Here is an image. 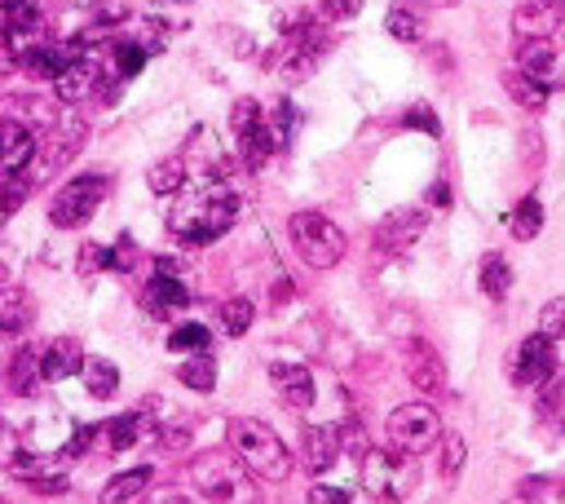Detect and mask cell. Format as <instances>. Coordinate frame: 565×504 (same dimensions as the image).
Wrapping results in <instances>:
<instances>
[{
  "mask_svg": "<svg viewBox=\"0 0 565 504\" xmlns=\"http://www.w3.org/2000/svg\"><path fill=\"white\" fill-rule=\"evenodd\" d=\"M385 434H389V447L402 452V456H424L428 447L442 443V421L428 402H402V408L389 412L385 421Z\"/></svg>",
  "mask_w": 565,
  "mask_h": 504,
  "instance_id": "obj_6",
  "label": "cell"
},
{
  "mask_svg": "<svg viewBox=\"0 0 565 504\" xmlns=\"http://www.w3.org/2000/svg\"><path fill=\"white\" fill-rule=\"evenodd\" d=\"M464 456H469L464 438H460V434H446V438H442V478H456V473L464 469Z\"/></svg>",
  "mask_w": 565,
  "mask_h": 504,
  "instance_id": "obj_37",
  "label": "cell"
},
{
  "mask_svg": "<svg viewBox=\"0 0 565 504\" xmlns=\"http://www.w3.org/2000/svg\"><path fill=\"white\" fill-rule=\"evenodd\" d=\"M252 319H257V306L248 296H231L221 306V328H225V337H244L248 328H252Z\"/></svg>",
  "mask_w": 565,
  "mask_h": 504,
  "instance_id": "obj_30",
  "label": "cell"
},
{
  "mask_svg": "<svg viewBox=\"0 0 565 504\" xmlns=\"http://www.w3.org/2000/svg\"><path fill=\"white\" fill-rule=\"evenodd\" d=\"M508 231H513L517 239H526V244H530V239H534V235L543 231V204H539L534 195H526L521 204H517V209L508 213Z\"/></svg>",
  "mask_w": 565,
  "mask_h": 504,
  "instance_id": "obj_26",
  "label": "cell"
},
{
  "mask_svg": "<svg viewBox=\"0 0 565 504\" xmlns=\"http://www.w3.org/2000/svg\"><path fill=\"white\" fill-rule=\"evenodd\" d=\"M146 186H151L155 195H181V190H186V160H181V155L160 160V164L146 173Z\"/></svg>",
  "mask_w": 565,
  "mask_h": 504,
  "instance_id": "obj_24",
  "label": "cell"
},
{
  "mask_svg": "<svg viewBox=\"0 0 565 504\" xmlns=\"http://www.w3.org/2000/svg\"><path fill=\"white\" fill-rule=\"evenodd\" d=\"M110 270H120V274L138 270V248H133V239H129V235H120L116 244H110Z\"/></svg>",
  "mask_w": 565,
  "mask_h": 504,
  "instance_id": "obj_41",
  "label": "cell"
},
{
  "mask_svg": "<svg viewBox=\"0 0 565 504\" xmlns=\"http://www.w3.org/2000/svg\"><path fill=\"white\" fill-rule=\"evenodd\" d=\"M556 504H565V487H561V491H556Z\"/></svg>",
  "mask_w": 565,
  "mask_h": 504,
  "instance_id": "obj_46",
  "label": "cell"
},
{
  "mask_svg": "<svg viewBox=\"0 0 565 504\" xmlns=\"http://www.w3.org/2000/svg\"><path fill=\"white\" fill-rule=\"evenodd\" d=\"M385 32L402 45H415L424 36V5H415V0H398V5L385 14Z\"/></svg>",
  "mask_w": 565,
  "mask_h": 504,
  "instance_id": "obj_19",
  "label": "cell"
},
{
  "mask_svg": "<svg viewBox=\"0 0 565 504\" xmlns=\"http://www.w3.org/2000/svg\"><path fill=\"white\" fill-rule=\"evenodd\" d=\"M177 380L195 394H212L216 389V359L212 354H186L177 367Z\"/></svg>",
  "mask_w": 565,
  "mask_h": 504,
  "instance_id": "obj_22",
  "label": "cell"
},
{
  "mask_svg": "<svg viewBox=\"0 0 565 504\" xmlns=\"http://www.w3.org/2000/svg\"><path fill=\"white\" fill-rule=\"evenodd\" d=\"M75 270H80V279H93V274H102V270H110V244H97V239H89V244H80V257H75Z\"/></svg>",
  "mask_w": 565,
  "mask_h": 504,
  "instance_id": "obj_34",
  "label": "cell"
},
{
  "mask_svg": "<svg viewBox=\"0 0 565 504\" xmlns=\"http://www.w3.org/2000/svg\"><path fill=\"white\" fill-rule=\"evenodd\" d=\"M504 89L517 97L526 112H543V107H548V84H539V80H530V75H521V71H508V75H504Z\"/></svg>",
  "mask_w": 565,
  "mask_h": 504,
  "instance_id": "obj_28",
  "label": "cell"
},
{
  "mask_svg": "<svg viewBox=\"0 0 565 504\" xmlns=\"http://www.w3.org/2000/svg\"><path fill=\"white\" fill-rule=\"evenodd\" d=\"M428 226V213L424 209H393L380 226H376V248L380 253H407Z\"/></svg>",
  "mask_w": 565,
  "mask_h": 504,
  "instance_id": "obj_12",
  "label": "cell"
},
{
  "mask_svg": "<svg viewBox=\"0 0 565 504\" xmlns=\"http://www.w3.org/2000/svg\"><path fill=\"white\" fill-rule=\"evenodd\" d=\"M239 138V155H244V164L248 168H261L274 151H279V138L270 133V125L261 120V125H252V129H244V133H235Z\"/></svg>",
  "mask_w": 565,
  "mask_h": 504,
  "instance_id": "obj_21",
  "label": "cell"
},
{
  "mask_svg": "<svg viewBox=\"0 0 565 504\" xmlns=\"http://www.w3.org/2000/svg\"><path fill=\"white\" fill-rule=\"evenodd\" d=\"M287 296H292V283H287V274H283V279L274 283V301H287Z\"/></svg>",
  "mask_w": 565,
  "mask_h": 504,
  "instance_id": "obj_45",
  "label": "cell"
},
{
  "mask_svg": "<svg viewBox=\"0 0 565 504\" xmlns=\"http://www.w3.org/2000/svg\"><path fill=\"white\" fill-rule=\"evenodd\" d=\"M146 306L155 310V315H177V310H186L190 306V288H186V279L181 274H151L146 279Z\"/></svg>",
  "mask_w": 565,
  "mask_h": 504,
  "instance_id": "obj_15",
  "label": "cell"
},
{
  "mask_svg": "<svg viewBox=\"0 0 565 504\" xmlns=\"http://www.w3.org/2000/svg\"><path fill=\"white\" fill-rule=\"evenodd\" d=\"M97 434H102L97 425H80V430L67 438V447H62V460H75V456H84V452H89V443H93Z\"/></svg>",
  "mask_w": 565,
  "mask_h": 504,
  "instance_id": "obj_43",
  "label": "cell"
},
{
  "mask_svg": "<svg viewBox=\"0 0 565 504\" xmlns=\"http://www.w3.org/2000/svg\"><path fill=\"white\" fill-rule=\"evenodd\" d=\"M146 62H151V58H146V49H142L138 40H129V36L110 40V67H116V75H120V80L142 75V67H146Z\"/></svg>",
  "mask_w": 565,
  "mask_h": 504,
  "instance_id": "obj_25",
  "label": "cell"
},
{
  "mask_svg": "<svg viewBox=\"0 0 565 504\" xmlns=\"http://www.w3.org/2000/svg\"><path fill=\"white\" fill-rule=\"evenodd\" d=\"M106 443H110V452H133L138 443H142V434H146V417L142 412H125V417H116V421H106Z\"/></svg>",
  "mask_w": 565,
  "mask_h": 504,
  "instance_id": "obj_23",
  "label": "cell"
},
{
  "mask_svg": "<svg viewBox=\"0 0 565 504\" xmlns=\"http://www.w3.org/2000/svg\"><path fill=\"white\" fill-rule=\"evenodd\" d=\"M80 380H84L89 398H116L120 394V367L110 359H84Z\"/></svg>",
  "mask_w": 565,
  "mask_h": 504,
  "instance_id": "obj_20",
  "label": "cell"
},
{
  "mask_svg": "<svg viewBox=\"0 0 565 504\" xmlns=\"http://www.w3.org/2000/svg\"><path fill=\"white\" fill-rule=\"evenodd\" d=\"M539 332L543 337H565V296H556V301H548L543 306V319H539Z\"/></svg>",
  "mask_w": 565,
  "mask_h": 504,
  "instance_id": "obj_40",
  "label": "cell"
},
{
  "mask_svg": "<svg viewBox=\"0 0 565 504\" xmlns=\"http://www.w3.org/2000/svg\"><path fill=\"white\" fill-rule=\"evenodd\" d=\"M129 40H138V45L146 49V58H155V54H164V49H168L173 32H168V23H164V19H142V23H138V32H133Z\"/></svg>",
  "mask_w": 565,
  "mask_h": 504,
  "instance_id": "obj_33",
  "label": "cell"
},
{
  "mask_svg": "<svg viewBox=\"0 0 565 504\" xmlns=\"http://www.w3.org/2000/svg\"><path fill=\"white\" fill-rule=\"evenodd\" d=\"M270 385H274V394L287 402L292 412H309L314 408L318 385H314V372L305 363H287V359L270 363Z\"/></svg>",
  "mask_w": 565,
  "mask_h": 504,
  "instance_id": "obj_9",
  "label": "cell"
},
{
  "mask_svg": "<svg viewBox=\"0 0 565 504\" xmlns=\"http://www.w3.org/2000/svg\"><path fill=\"white\" fill-rule=\"evenodd\" d=\"M36 133L32 125L23 120H0V177H14V173H27L32 160H36Z\"/></svg>",
  "mask_w": 565,
  "mask_h": 504,
  "instance_id": "obj_11",
  "label": "cell"
},
{
  "mask_svg": "<svg viewBox=\"0 0 565 504\" xmlns=\"http://www.w3.org/2000/svg\"><path fill=\"white\" fill-rule=\"evenodd\" d=\"M305 504H350V491L345 487H331V482H314Z\"/></svg>",
  "mask_w": 565,
  "mask_h": 504,
  "instance_id": "obj_42",
  "label": "cell"
},
{
  "mask_svg": "<svg viewBox=\"0 0 565 504\" xmlns=\"http://www.w3.org/2000/svg\"><path fill=\"white\" fill-rule=\"evenodd\" d=\"M561 19H565V0H521L513 10V32L517 40H552Z\"/></svg>",
  "mask_w": 565,
  "mask_h": 504,
  "instance_id": "obj_10",
  "label": "cell"
},
{
  "mask_svg": "<svg viewBox=\"0 0 565 504\" xmlns=\"http://www.w3.org/2000/svg\"><path fill=\"white\" fill-rule=\"evenodd\" d=\"M164 5H181V0H164Z\"/></svg>",
  "mask_w": 565,
  "mask_h": 504,
  "instance_id": "obj_47",
  "label": "cell"
},
{
  "mask_svg": "<svg viewBox=\"0 0 565 504\" xmlns=\"http://www.w3.org/2000/svg\"><path fill=\"white\" fill-rule=\"evenodd\" d=\"M146 504H208V500H203L195 487H177V482H168V487H155Z\"/></svg>",
  "mask_w": 565,
  "mask_h": 504,
  "instance_id": "obj_38",
  "label": "cell"
},
{
  "mask_svg": "<svg viewBox=\"0 0 565 504\" xmlns=\"http://www.w3.org/2000/svg\"><path fill=\"white\" fill-rule=\"evenodd\" d=\"M358 10H363V0H322V5L314 10V19H318L322 27H336V23L358 19Z\"/></svg>",
  "mask_w": 565,
  "mask_h": 504,
  "instance_id": "obj_35",
  "label": "cell"
},
{
  "mask_svg": "<svg viewBox=\"0 0 565 504\" xmlns=\"http://www.w3.org/2000/svg\"><path fill=\"white\" fill-rule=\"evenodd\" d=\"M407 376H411V380H415L424 394L442 389L446 372H442V359H437V350H433L428 341H415V345L407 350Z\"/></svg>",
  "mask_w": 565,
  "mask_h": 504,
  "instance_id": "obj_16",
  "label": "cell"
},
{
  "mask_svg": "<svg viewBox=\"0 0 565 504\" xmlns=\"http://www.w3.org/2000/svg\"><path fill=\"white\" fill-rule=\"evenodd\" d=\"M231 452L239 456V465L252 473V478H261V482H287V473H292V452H287V443L266 425V421H248V417H239V421H231Z\"/></svg>",
  "mask_w": 565,
  "mask_h": 504,
  "instance_id": "obj_2",
  "label": "cell"
},
{
  "mask_svg": "<svg viewBox=\"0 0 565 504\" xmlns=\"http://www.w3.org/2000/svg\"><path fill=\"white\" fill-rule=\"evenodd\" d=\"M407 125H411V129H428L433 138L442 133V129H437V120H433V112H424V107H415V112L407 116Z\"/></svg>",
  "mask_w": 565,
  "mask_h": 504,
  "instance_id": "obj_44",
  "label": "cell"
},
{
  "mask_svg": "<svg viewBox=\"0 0 565 504\" xmlns=\"http://www.w3.org/2000/svg\"><path fill=\"white\" fill-rule=\"evenodd\" d=\"M195 491L208 504H257V487L235 452H203L190 460Z\"/></svg>",
  "mask_w": 565,
  "mask_h": 504,
  "instance_id": "obj_3",
  "label": "cell"
},
{
  "mask_svg": "<svg viewBox=\"0 0 565 504\" xmlns=\"http://www.w3.org/2000/svg\"><path fill=\"white\" fill-rule=\"evenodd\" d=\"M296 120H301V116H296V107H292V103H279V107L266 116V125H270V133L279 138V146H287V142H292Z\"/></svg>",
  "mask_w": 565,
  "mask_h": 504,
  "instance_id": "obj_36",
  "label": "cell"
},
{
  "mask_svg": "<svg viewBox=\"0 0 565 504\" xmlns=\"http://www.w3.org/2000/svg\"><path fill=\"white\" fill-rule=\"evenodd\" d=\"M415 487V456H402L393 447H372L363 456V491L376 500H402Z\"/></svg>",
  "mask_w": 565,
  "mask_h": 504,
  "instance_id": "obj_7",
  "label": "cell"
},
{
  "mask_svg": "<svg viewBox=\"0 0 565 504\" xmlns=\"http://www.w3.org/2000/svg\"><path fill=\"white\" fill-rule=\"evenodd\" d=\"M508 288H513V270H508V261H504L499 253H491V257L482 261V292H486L491 301H504Z\"/></svg>",
  "mask_w": 565,
  "mask_h": 504,
  "instance_id": "obj_31",
  "label": "cell"
},
{
  "mask_svg": "<svg viewBox=\"0 0 565 504\" xmlns=\"http://www.w3.org/2000/svg\"><path fill=\"white\" fill-rule=\"evenodd\" d=\"M235 218H239V199L225 190L221 181L216 186L208 181L199 195H186V199H177V204L168 209V231L177 239L203 248V244H212V239H221L225 231H231Z\"/></svg>",
  "mask_w": 565,
  "mask_h": 504,
  "instance_id": "obj_1",
  "label": "cell"
},
{
  "mask_svg": "<svg viewBox=\"0 0 565 504\" xmlns=\"http://www.w3.org/2000/svg\"><path fill=\"white\" fill-rule=\"evenodd\" d=\"M84 367V350L75 337H58L40 350V380H67V376H80Z\"/></svg>",
  "mask_w": 565,
  "mask_h": 504,
  "instance_id": "obj_14",
  "label": "cell"
},
{
  "mask_svg": "<svg viewBox=\"0 0 565 504\" xmlns=\"http://www.w3.org/2000/svg\"><path fill=\"white\" fill-rule=\"evenodd\" d=\"M301 456L314 473H327L336 460H341V434H336V425H305Z\"/></svg>",
  "mask_w": 565,
  "mask_h": 504,
  "instance_id": "obj_13",
  "label": "cell"
},
{
  "mask_svg": "<svg viewBox=\"0 0 565 504\" xmlns=\"http://www.w3.org/2000/svg\"><path fill=\"white\" fill-rule=\"evenodd\" d=\"M36 181L27 177V173H14V177H0V222L5 218H14L19 213V204L27 199V190H32Z\"/></svg>",
  "mask_w": 565,
  "mask_h": 504,
  "instance_id": "obj_32",
  "label": "cell"
},
{
  "mask_svg": "<svg viewBox=\"0 0 565 504\" xmlns=\"http://www.w3.org/2000/svg\"><path fill=\"white\" fill-rule=\"evenodd\" d=\"M36 380H40V354L27 350V345L14 350V359H10V385H14V394H32Z\"/></svg>",
  "mask_w": 565,
  "mask_h": 504,
  "instance_id": "obj_29",
  "label": "cell"
},
{
  "mask_svg": "<svg viewBox=\"0 0 565 504\" xmlns=\"http://www.w3.org/2000/svg\"><path fill=\"white\" fill-rule=\"evenodd\" d=\"M151 478H155L151 465H138V469L116 473V478L102 487V504H133V500H142V491L151 487Z\"/></svg>",
  "mask_w": 565,
  "mask_h": 504,
  "instance_id": "obj_17",
  "label": "cell"
},
{
  "mask_svg": "<svg viewBox=\"0 0 565 504\" xmlns=\"http://www.w3.org/2000/svg\"><path fill=\"white\" fill-rule=\"evenodd\" d=\"M261 120H266V112H261L257 97H239L235 112H231V129H235V133H244V129H252V125H261Z\"/></svg>",
  "mask_w": 565,
  "mask_h": 504,
  "instance_id": "obj_39",
  "label": "cell"
},
{
  "mask_svg": "<svg viewBox=\"0 0 565 504\" xmlns=\"http://www.w3.org/2000/svg\"><path fill=\"white\" fill-rule=\"evenodd\" d=\"M168 350L173 354H212V332L203 324H177L168 332Z\"/></svg>",
  "mask_w": 565,
  "mask_h": 504,
  "instance_id": "obj_27",
  "label": "cell"
},
{
  "mask_svg": "<svg viewBox=\"0 0 565 504\" xmlns=\"http://www.w3.org/2000/svg\"><path fill=\"white\" fill-rule=\"evenodd\" d=\"M552 372H556V350H552V337H543V332L526 337V341L517 345L513 363H508L513 385H543Z\"/></svg>",
  "mask_w": 565,
  "mask_h": 504,
  "instance_id": "obj_8",
  "label": "cell"
},
{
  "mask_svg": "<svg viewBox=\"0 0 565 504\" xmlns=\"http://www.w3.org/2000/svg\"><path fill=\"white\" fill-rule=\"evenodd\" d=\"M552 67H556V45L552 40H517V71L521 75L548 84Z\"/></svg>",
  "mask_w": 565,
  "mask_h": 504,
  "instance_id": "obj_18",
  "label": "cell"
},
{
  "mask_svg": "<svg viewBox=\"0 0 565 504\" xmlns=\"http://www.w3.org/2000/svg\"><path fill=\"white\" fill-rule=\"evenodd\" d=\"M110 181L102 173H75L54 199H49V222L58 231H80L93 222V213L102 209V199H106Z\"/></svg>",
  "mask_w": 565,
  "mask_h": 504,
  "instance_id": "obj_5",
  "label": "cell"
},
{
  "mask_svg": "<svg viewBox=\"0 0 565 504\" xmlns=\"http://www.w3.org/2000/svg\"><path fill=\"white\" fill-rule=\"evenodd\" d=\"M513 504H530V500H526V495H521V500H513Z\"/></svg>",
  "mask_w": 565,
  "mask_h": 504,
  "instance_id": "obj_48",
  "label": "cell"
},
{
  "mask_svg": "<svg viewBox=\"0 0 565 504\" xmlns=\"http://www.w3.org/2000/svg\"><path fill=\"white\" fill-rule=\"evenodd\" d=\"M287 235H292V248H296V257H301L309 270H331V266H341V257L350 253V239H345V231L336 226L327 213H314V209H305V213H292V222H287Z\"/></svg>",
  "mask_w": 565,
  "mask_h": 504,
  "instance_id": "obj_4",
  "label": "cell"
}]
</instances>
